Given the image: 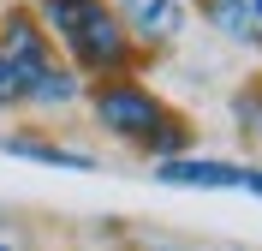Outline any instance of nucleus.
Listing matches in <instances>:
<instances>
[{
	"instance_id": "f257e3e1",
	"label": "nucleus",
	"mask_w": 262,
	"mask_h": 251,
	"mask_svg": "<svg viewBox=\"0 0 262 251\" xmlns=\"http://www.w3.org/2000/svg\"><path fill=\"white\" fill-rule=\"evenodd\" d=\"M36 24L48 42H60L72 54L78 72H125L131 60V36L119 24V12L107 0H36Z\"/></svg>"
},
{
	"instance_id": "f03ea898",
	"label": "nucleus",
	"mask_w": 262,
	"mask_h": 251,
	"mask_svg": "<svg viewBox=\"0 0 262 251\" xmlns=\"http://www.w3.org/2000/svg\"><path fill=\"white\" fill-rule=\"evenodd\" d=\"M90 114H96V126L107 138H125V144H137V150L173 120L167 102L155 96V90H143L137 78H101L96 90H90Z\"/></svg>"
},
{
	"instance_id": "7ed1b4c3",
	"label": "nucleus",
	"mask_w": 262,
	"mask_h": 251,
	"mask_svg": "<svg viewBox=\"0 0 262 251\" xmlns=\"http://www.w3.org/2000/svg\"><path fill=\"white\" fill-rule=\"evenodd\" d=\"M155 180L179 185V191H245L250 167L214 162V156H173V162H155Z\"/></svg>"
},
{
	"instance_id": "20e7f679",
	"label": "nucleus",
	"mask_w": 262,
	"mask_h": 251,
	"mask_svg": "<svg viewBox=\"0 0 262 251\" xmlns=\"http://www.w3.org/2000/svg\"><path fill=\"white\" fill-rule=\"evenodd\" d=\"M114 12L125 24V36L149 42V48H167L185 30V0H114Z\"/></svg>"
},
{
	"instance_id": "39448f33",
	"label": "nucleus",
	"mask_w": 262,
	"mask_h": 251,
	"mask_svg": "<svg viewBox=\"0 0 262 251\" xmlns=\"http://www.w3.org/2000/svg\"><path fill=\"white\" fill-rule=\"evenodd\" d=\"M0 60L6 66H18V78H30V72L54 66V42L42 36V24H36V12H6L0 18Z\"/></svg>"
},
{
	"instance_id": "423d86ee",
	"label": "nucleus",
	"mask_w": 262,
	"mask_h": 251,
	"mask_svg": "<svg viewBox=\"0 0 262 251\" xmlns=\"http://www.w3.org/2000/svg\"><path fill=\"white\" fill-rule=\"evenodd\" d=\"M0 156L42 162V167H66V173H96V156L90 150H72V144H54V138H36V132H6L0 138Z\"/></svg>"
},
{
	"instance_id": "0eeeda50",
	"label": "nucleus",
	"mask_w": 262,
	"mask_h": 251,
	"mask_svg": "<svg viewBox=\"0 0 262 251\" xmlns=\"http://www.w3.org/2000/svg\"><path fill=\"white\" fill-rule=\"evenodd\" d=\"M203 12L221 36L245 42V48H262V0H203Z\"/></svg>"
},
{
	"instance_id": "6e6552de",
	"label": "nucleus",
	"mask_w": 262,
	"mask_h": 251,
	"mask_svg": "<svg viewBox=\"0 0 262 251\" xmlns=\"http://www.w3.org/2000/svg\"><path fill=\"white\" fill-rule=\"evenodd\" d=\"M78 96H83L78 72H72V66H60V60L24 78V102H30V108H66V102H78Z\"/></svg>"
},
{
	"instance_id": "1a4fd4ad",
	"label": "nucleus",
	"mask_w": 262,
	"mask_h": 251,
	"mask_svg": "<svg viewBox=\"0 0 262 251\" xmlns=\"http://www.w3.org/2000/svg\"><path fill=\"white\" fill-rule=\"evenodd\" d=\"M232 114H238V126H245V132H262V84L232 102Z\"/></svg>"
},
{
	"instance_id": "9d476101",
	"label": "nucleus",
	"mask_w": 262,
	"mask_h": 251,
	"mask_svg": "<svg viewBox=\"0 0 262 251\" xmlns=\"http://www.w3.org/2000/svg\"><path fill=\"white\" fill-rule=\"evenodd\" d=\"M0 108H24V78H18V66H6V60H0Z\"/></svg>"
},
{
	"instance_id": "9b49d317",
	"label": "nucleus",
	"mask_w": 262,
	"mask_h": 251,
	"mask_svg": "<svg viewBox=\"0 0 262 251\" xmlns=\"http://www.w3.org/2000/svg\"><path fill=\"white\" fill-rule=\"evenodd\" d=\"M0 251H12V245H0Z\"/></svg>"
}]
</instances>
